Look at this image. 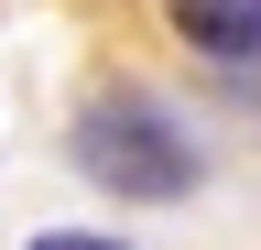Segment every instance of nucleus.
<instances>
[{
	"label": "nucleus",
	"mask_w": 261,
	"mask_h": 250,
	"mask_svg": "<svg viewBox=\"0 0 261 250\" xmlns=\"http://www.w3.org/2000/svg\"><path fill=\"white\" fill-rule=\"evenodd\" d=\"M65 163H76L98 196H120V207H185L196 185H207V142H196V120L163 98V87L109 76L65 120Z\"/></svg>",
	"instance_id": "nucleus-1"
},
{
	"label": "nucleus",
	"mask_w": 261,
	"mask_h": 250,
	"mask_svg": "<svg viewBox=\"0 0 261 250\" xmlns=\"http://www.w3.org/2000/svg\"><path fill=\"white\" fill-rule=\"evenodd\" d=\"M163 22H174V44L196 66H261V0H163Z\"/></svg>",
	"instance_id": "nucleus-2"
},
{
	"label": "nucleus",
	"mask_w": 261,
	"mask_h": 250,
	"mask_svg": "<svg viewBox=\"0 0 261 250\" xmlns=\"http://www.w3.org/2000/svg\"><path fill=\"white\" fill-rule=\"evenodd\" d=\"M22 250H130V239H120V229H33Z\"/></svg>",
	"instance_id": "nucleus-3"
}]
</instances>
